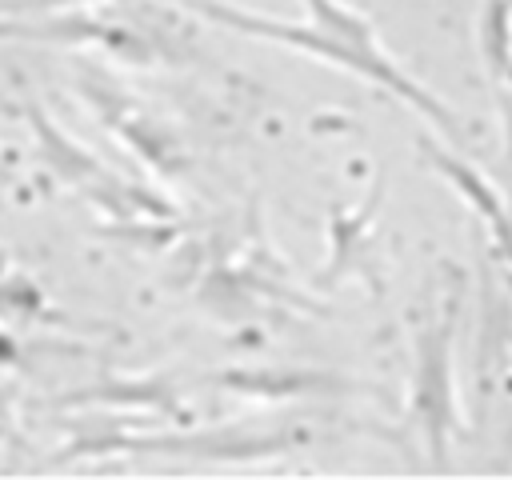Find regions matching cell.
I'll list each match as a JSON object with an SVG mask.
<instances>
[{"mask_svg":"<svg viewBox=\"0 0 512 480\" xmlns=\"http://www.w3.org/2000/svg\"><path fill=\"white\" fill-rule=\"evenodd\" d=\"M192 8H200L208 20L236 28L244 36L256 40H276L288 44L296 52H308L316 60H328L384 92H392L400 104H408L412 112L428 116L452 144H464V124L460 116L436 96L428 92L416 76H408L388 48L380 44L372 16L360 12L356 4L344 0H304V20H284V16H264V12H248L240 4H224V0H192Z\"/></svg>","mask_w":512,"mask_h":480,"instance_id":"6da1fadb","label":"cell"},{"mask_svg":"<svg viewBox=\"0 0 512 480\" xmlns=\"http://www.w3.org/2000/svg\"><path fill=\"white\" fill-rule=\"evenodd\" d=\"M460 300L452 296L436 316H428L412 336V388H408V420L420 428L428 460L436 472L448 468L452 440L464 436L460 404H456V376H452V340H456V312Z\"/></svg>","mask_w":512,"mask_h":480,"instance_id":"7a4b0ae2","label":"cell"},{"mask_svg":"<svg viewBox=\"0 0 512 480\" xmlns=\"http://www.w3.org/2000/svg\"><path fill=\"white\" fill-rule=\"evenodd\" d=\"M384 188H388V180H384V172H376L360 208H340V204L328 208V260L312 276L316 288L332 292L344 280H364L376 300L384 296V288H388L384 252H380V244L372 236L380 204H384Z\"/></svg>","mask_w":512,"mask_h":480,"instance_id":"3957f363","label":"cell"},{"mask_svg":"<svg viewBox=\"0 0 512 480\" xmlns=\"http://www.w3.org/2000/svg\"><path fill=\"white\" fill-rule=\"evenodd\" d=\"M220 388L260 400H340V396H376L372 384L352 380L332 368H228L216 376Z\"/></svg>","mask_w":512,"mask_h":480,"instance_id":"277c9868","label":"cell"},{"mask_svg":"<svg viewBox=\"0 0 512 480\" xmlns=\"http://www.w3.org/2000/svg\"><path fill=\"white\" fill-rule=\"evenodd\" d=\"M416 152H420V160H424L432 172H440V176H444V180H448V184L468 200V208L488 224L496 256L512 268V208H508L504 192L496 188V180H492V176H484L480 168H472L468 160H460L456 152L440 148L428 132H416Z\"/></svg>","mask_w":512,"mask_h":480,"instance_id":"5b68a950","label":"cell"},{"mask_svg":"<svg viewBox=\"0 0 512 480\" xmlns=\"http://www.w3.org/2000/svg\"><path fill=\"white\" fill-rule=\"evenodd\" d=\"M292 440H296V432H288V428H272V432L220 428V432H200V436H184V440H152V448L192 452V456H208V460H264V456H280Z\"/></svg>","mask_w":512,"mask_h":480,"instance_id":"8992f818","label":"cell"},{"mask_svg":"<svg viewBox=\"0 0 512 480\" xmlns=\"http://www.w3.org/2000/svg\"><path fill=\"white\" fill-rule=\"evenodd\" d=\"M476 48L488 80L512 68V0H480Z\"/></svg>","mask_w":512,"mask_h":480,"instance_id":"52a82bcc","label":"cell"},{"mask_svg":"<svg viewBox=\"0 0 512 480\" xmlns=\"http://www.w3.org/2000/svg\"><path fill=\"white\" fill-rule=\"evenodd\" d=\"M488 88H492V100H496V112H500V156L492 164V180H496V188L504 192V200L512 208V68L492 76Z\"/></svg>","mask_w":512,"mask_h":480,"instance_id":"ba28073f","label":"cell"},{"mask_svg":"<svg viewBox=\"0 0 512 480\" xmlns=\"http://www.w3.org/2000/svg\"><path fill=\"white\" fill-rule=\"evenodd\" d=\"M4 32H8V28H4V24H0V36H4Z\"/></svg>","mask_w":512,"mask_h":480,"instance_id":"9c48e42d","label":"cell"}]
</instances>
